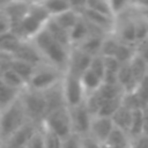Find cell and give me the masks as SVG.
Instances as JSON below:
<instances>
[{
    "label": "cell",
    "mask_w": 148,
    "mask_h": 148,
    "mask_svg": "<svg viewBox=\"0 0 148 148\" xmlns=\"http://www.w3.org/2000/svg\"><path fill=\"white\" fill-rule=\"evenodd\" d=\"M42 54L44 61L62 73L67 72L71 49L56 42L44 28L32 40H30Z\"/></svg>",
    "instance_id": "6da1fadb"
},
{
    "label": "cell",
    "mask_w": 148,
    "mask_h": 148,
    "mask_svg": "<svg viewBox=\"0 0 148 148\" xmlns=\"http://www.w3.org/2000/svg\"><path fill=\"white\" fill-rule=\"evenodd\" d=\"M50 18V15L42 6L40 1H32L30 2L27 15L17 25L13 27L10 31L14 32L21 40L30 42L45 28Z\"/></svg>",
    "instance_id": "7a4b0ae2"
},
{
    "label": "cell",
    "mask_w": 148,
    "mask_h": 148,
    "mask_svg": "<svg viewBox=\"0 0 148 148\" xmlns=\"http://www.w3.org/2000/svg\"><path fill=\"white\" fill-rule=\"evenodd\" d=\"M29 123L20 97L9 106L0 111V139L6 141L22 126Z\"/></svg>",
    "instance_id": "3957f363"
},
{
    "label": "cell",
    "mask_w": 148,
    "mask_h": 148,
    "mask_svg": "<svg viewBox=\"0 0 148 148\" xmlns=\"http://www.w3.org/2000/svg\"><path fill=\"white\" fill-rule=\"evenodd\" d=\"M20 99L22 102L29 121L40 126L47 113V105L44 92L36 91L27 87L22 90Z\"/></svg>",
    "instance_id": "277c9868"
},
{
    "label": "cell",
    "mask_w": 148,
    "mask_h": 148,
    "mask_svg": "<svg viewBox=\"0 0 148 148\" xmlns=\"http://www.w3.org/2000/svg\"><path fill=\"white\" fill-rule=\"evenodd\" d=\"M64 76H65V73L60 72L59 69H57L53 66L45 62V64L36 67L32 76L28 83V88L36 90V91L44 92V91L56 87L57 84L61 83Z\"/></svg>",
    "instance_id": "5b68a950"
},
{
    "label": "cell",
    "mask_w": 148,
    "mask_h": 148,
    "mask_svg": "<svg viewBox=\"0 0 148 148\" xmlns=\"http://www.w3.org/2000/svg\"><path fill=\"white\" fill-rule=\"evenodd\" d=\"M42 126L58 135L61 140L66 139L72 132V123H71V116L69 110L67 106H61L59 109H56L51 112H49L43 123Z\"/></svg>",
    "instance_id": "8992f818"
},
{
    "label": "cell",
    "mask_w": 148,
    "mask_h": 148,
    "mask_svg": "<svg viewBox=\"0 0 148 148\" xmlns=\"http://www.w3.org/2000/svg\"><path fill=\"white\" fill-rule=\"evenodd\" d=\"M61 87L67 108H74L84 102L86 92L82 87L80 76L65 73V76L61 82Z\"/></svg>",
    "instance_id": "52a82bcc"
},
{
    "label": "cell",
    "mask_w": 148,
    "mask_h": 148,
    "mask_svg": "<svg viewBox=\"0 0 148 148\" xmlns=\"http://www.w3.org/2000/svg\"><path fill=\"white\" fill-rule=\"evenodd\" d=\"M68 110H69V116H71L73 134H76L79 136L88 135L92 116L90 114V112L86 108L84 102L77 106L68 108Z\"/></svg>",
    "instance_id": "ba28073f"
},
{
    "label": "cell",
    "mask_w": 148,
    "mask_h": 148,
    "mask_svg": "<svg viewBox=\"0 0 148 148\" xmlns=\"http://www.w3.org/2000/svg\"><path fill=\"white\" fill-rule=\"evenodd\" d=\"M42 126V125H40ZM34 123H27L18 131H16L12 136L2 142L3 148H25L31 136L40 127Z\"/></svg>",
    "instance_id": "9c48e42d"
},
{
    "label": "cell",
    "mask_w": 148,
    "mask_h": 148,
    "mask_svg": "<svg viewBox=\"0 0 148 148\" xmlns=\"http://www.w3.org/2000/svg\"><path fill=\"white\" fill-rule=\"evenodd\" d=\"M114 130V125L111 120V118H105V117H99L95 116L91 119L90 124V130H89V136L98 141L99 143H104L112 131Z\"/></svg>",
    "instance_id": "30bf717a"
},
{
    "label": "cell",
    "mask_w": 148,
    "mask_h": 148,
    "mask_svg": "<svg viewBox=\"0 0 148 148\" xmlns=\"http://www.w3.org/2000/svg\"><path fill=\"white\" fill-rule=\"evenodd\" d=\"M91 57L79 50L77 47H72L69 52V60H68V67L67 72L69 74L81 76L90 66Z\"/></svg>",
    "instance_id": "8fae6325"
},
{
    "label": "cell",
    "mask_w": 148,
    "mask_h": 148,
    "mask_svg": "<svg viewBox=\"0 0 148 148\" xmlns=\"http://www.w3.org/2000/svg\"><path fill=\"white\" fill-rule=\"evenodd\" d=\"M13 58L16 60L27 62L35 67H38V66L45 64L42 54L39 53V51L36 49V46L31 42H22V44L20 45L17 51L14 53Z\"/></svg>",
    "instance_id": "7c38bea8"
},
{
    "label": "cell",
    "mask_w": 148,
    "mask_h": 148,
    "mask_svg": "<svg viewBox=\"0 0 148 148\" xmlns=\"http://www.w3.org/2000/svg\"><path fill=\"white\" fill-rule=\"evenodd\" d=\"M105 36H106V34H104L99 30H95L82 43H80L77 46H74V47H77L79 50H81L86 54L90 56L91 58H94L96 56H101V49H102L103 40H104Z\"/></svg>",
    "instance_id": "4fadbf2b"
},
{
    "label": "cell",
    "mask_w": 148,
    "mask_h": 148,
    "mask_svg": "<svg viewBox=\"0 0 148 148\" xmlns=\"http://www.w3.org/2000/svg\"><path fill=\"white\" fill-rule=\"evenodd\" d=\"M30 2L27 1H12V2H5L2 7V12L10 21L12 28L17 25L23 17L27 15L29 10Z\"/></svg>",
    "instance_id": "5bb4252c"
},
{
    "label": "cell",
    "mask_w": 148,
    "mask_h": 148,
    "mask_svg": "<svg viewBox=\"0 0 148 148\" xmlns=\"http://www.w3.org/2000/svg\"><path fill=\"white\" fill-rule=\"evenodd\" d=\"M98 30L91 24H89L82 16L77 21V23L74 25V28L69 31V39H71V45L72 47L77 46L80 43H82L92 31ZM101 31V30H99Z\"/></svg>",
    "instance_id": "9a60e30c"
},
{
    "label": "cell",
    "mask_w": 148,
    "mask_h": 148,
    "mask_svg": "<svg viewBox=\"0 0 148 148\" xmlns=\"http://www.w3.org/2000/svg\"><path fill=\"white\" fill-rule=\"evenodd\" d=\"M44 96H45V101H46V105H47V113L56 110V109H59L61 106H66L61 83H59L56 87L44 91Z\"/></svg>",
    "instance_id": "2e32d148"
},
{
    "label": "cell",
    "mask_w": 148,
    "mask_h": 148,
    "mask_svg": "<svg viewBox=\"0 0 148 148\" xmlns=\"http://www.w3.org/2000/svg\"><path fill=\"white\" fill-rule=\"evenodd\" d=\"M45 29L46 31L51 35V37L58 42L59 44H61L62 46L65 47H68V49H72V45H71V39H69V32L65 29H62L59 24H57L54 22L53 18H50L45 25Z\"/></svg>",
    "instance_id": "e0dca14e"
},
{
    "label": "cell",
    "mask_w": 148,
    "mask_h": 148,
    "mask_svg": "<svg viewBox=\"0 0 148 148\" xmlns=\"http://www.w3.org/2000/svg\"><path fill=\"white\" fill-rule=\"evenodd\" d=\"M23 40H21L14 32L8 31L0 35V53L14 56Z\"/></svg>",
    "instance_id": "ac0fdd59"
},
{
    "label": "cell",
    "mask_w": 148,
    "mask_h": 148,
    "mask_svg": "<svg viewBox=\"0 0 148 148\" xmlns=\"http://www.w3.org/2000/svg\"><path fill=\"white\" fill-rule=\"evenodd\" d=\"M132 112L133 110L128 109L127 106H125L123 103L120 105V108L114 112V114L111 117V120L114 125L116 128L123 131V132H128L130 128V124H131V119H132Z\"/></svg>",
    "instance_id": "d6986e66"
},
{
    "label": "cell",
    "mask_w": 148,
    "mask_h": 148,
    "mask_svg": "<svg viewBox=\"0 0 148 148\" xmlns=\"http://www.w3.org/2000/svg\"><path fill=\"white\" fill-rule=\"evenodd\" d=\"M80 80H81V83H82V87L84 89V92H86V97L90 94H94L96 92L101 86L103 84V80L102 77H99L96 73H94L91 69H87L81 76H80Z\"/></svg>",
    "instance_id": "ffe728a7"
},
{
    "label": "cell",
    "mask_w": 148,
    "mask_h": 148,
    "mask_svg": "<svg viewBox=\"0 0 148 148\" xmlns=\"http://www.w3.org/2000/svg\"><path fill=\"white\" fill-rule=\"evenodd\" d=\"M21 92V90L8 86L0 79V111H2L12 103H14L20 97Z\"/></svg>",
    "instance_id": "44dd1931"
},
{
    "label": "cell",
    "mask_w": 148,
    "mask_h": 148,
    "mask_svg": "<svg viewBox=\"0 0 148 148\" xmlns=\"http://www.w3.org/2000/svg\"><path fill=\"white\" fill-rule=\"evenodd\" d=\"M50 17L58 16L69 9H72V1L69 0H44L40 1Z\"/></svg>",
    "instance_id": "7402d4cb"
},
{
    "label": "cell",
    "mask_w": 148,
    "mask_h": 148,
    "mask_svg": "<svg viewBox=\"0 0 148 148\" xmlns=\"http://www.w3.org/2000/svg\"><path fill=\"white\" fill-rule=\"evenodd\" d=\"M117 82L123 88V90L125 91V94L131 92V91H133L135 89L136 83H135V81L133 79V75L131 73V69H130V65L128 64H124V65L120 66L119 72H118V75H117Z\"/></svg>",
    "instance_id": "603a6c76"
},
{
    "label": "cell",
    "mask_w": 148,
    "mask_h": 148,
    "mask_svg": "<svg viewBox=\"0 0 148 148\" xmlns=\"http://www.w3.org/2000/svg\"><path fill=\"white\" fill-rule=\"evenodd\" d=\"M134 8V7H133ZM134 14V23H135V39L136 45L147 40L148 38V17L145 16L140 10L135 9Z\"/></svg>",
    "instance_id": "cb8c5ba5"
},
{
    "label": "cell",
    "mask_w": 148,
    "mask_h": 148,
    "mask_svg": "<svg viewBox=\"0 0 148 148\" xmlns=\"http://www.w3.org/2000/svg\"><path fill=\"white\" fill-rule=\"evenodd\" d=\"M128 65H130V69L133 75V79H134L135 83L138 84L148 74V64L135 52L133 58L130 60Z\"/></svg>",
    "instance_id": "d4e9b609"
},
{
    "label": "cell",
    "mask_w": 148,
    "mask_h": 148,
    "mask_svg": "<svg viewBox=\"0 0 148 148\" xmlns=\"http://www.w3.org/2000/svg\"><path fill=\"white\" fill-rule=\"evenodd\" d=\"M80 17H81V15L72 8V9H69V10H67V12H65V13L58 15V16L51 17V18H53L57 24H59L62 29H65L69 32L74 28V25L77 23Z\"/></svg>",
    "instance_id": "484cf974"
},
{
    "label": "cell",
    "mask_w": 148,
    "mask_h": 148,
    "mask_svg": "<svg viewBox=\"0 0 148 148\" xmlns=\"http://www.w3.org/2000/svg\"><path fill=\"white\" fill-rule=\"evenodd\" d=\"M127 134L132 140L143 135V113H142L141 109L133 110L132 119H131V124H130Z\"/></svg>",
    "instance_id": "4316f807"
},
{
    "label": "cell",
    "mask_w": 148,
    "mask_h": 148,
    "mask_svg": "<svg viewBox=\"0 0 148 148\" xmlns=\"http://www.w3.org/2000/svg\"><path fill=\"white\" fill-rule=\"evenodd\" d=\"M97 91H98V94L103 101L119 99V98H123L125 95V91L123 90V88L118 83H114V84L103 83Z\"/></svg>",
    "instance_id": "83f0119b"
},
{
    "label": "cell",
    "mask_w": 148,
    "mask_h": 148,
    "mask_svg": "<svg viewBox=\"0 0 148 148\" xmlns=\"http://www.w3.org/2000/svg\"><path fill=\"white\" fill-rule=\"evenodd\" d=\"M9 67H10L13 71H15V72L20 75V77L25 82V84H27V87H28V83H29V81H30V79H31V76H32V74H34V72H35V69H36V67H35V66H31V65H29V64H27V62L16 60V59H14V58L12 59Z\"/></svg>",
    "instance_id": "f1b7e54d"
},
{
    "label": "cell",
    "mask_w": 148,
    "mask_h": 148,
    "mask_svg": "<svg viewBox=\"0 0 148 148\" xmlns=\"http://www.w3.org/2000/svg\"><path fill=\"white\" fill-rule=\"evenodd\" d=\"M0 79H1L3 82H6L8 86H10V87H13V88H15V89H18V90H21V91L27 88L25 82H24V81L20 77V75H18L15 71H13L10 67L3 69V71L0 73Z\"/></svg>",
    "instance_id": "f546056e"
},
{
    "label": "cell",
    "mask_w": 148,
    "mask_h": 148,
    "mask_svg": "<svg viewBox=\"0 0 148 148\" xmlns=\"http://www.w3.org/2000/svg\"><path fill=\"white\" fill-rule=\"evenodd\" d=\"M86 7L90 10H94L98 14H102L104 16L111 17L114 20L111 6H110V1H105V0H87L86 1Z\"/></svg>",
    "instance_id": "4dcf8cb0"
},
{
    "label": "cell",
    "mask_w": 148,
    "mask_h": 148,
    "mask_svg": "<svg viewBox=\"0 0 148 148\" xmlns=\"http://www.w3.org/2000/svg\"><path fill=\"white\" fill-rule=\"evenodd\" d=\"M119 44H120V42L112 34L106 35L104 40H103L102 49H101V56L104 57V58H106V57H114Z\"/></svg>",
    "instance_id": "1f68e13d"
},
{
    "label": "cell",
    "mask_w": 148,
    "mask_h": 148,
    "mask_svg": "<svg viewBox=\"0 0 148 148\" xmlns=\"http://www.w3.org/2000/svg\"><path fill=\"white\" fill-rule=\"evenodd\" d=\"M134 54H135V46H131V45L120 43L113 58H116L121 65H124V64H128Z\"/></svg>",
    "instance_id": "d6a6232c"
},
{
    "label": "cell",
    "mask_w": 148,
    "mask_h": 148,
    "mask_svg": "<svg viewBox=\"0 0 148 148\" xmlns=\"http://www.w3.org/2000/svg\"><path fill=\"white\" fill-rule=\"evenodd\" d=\"M123 103V98H119V99H111V101H104L97 116L99 117H105V118H111L114 112L120 108Z\"/></svg>",
    "instance_id": "836d02e7"
},
{
    "label": "cell",
    "mask_w": 148,
    "mask_h": 148,
    "mask_svg": "<svg viewBox=\"0 0 148 148\" xmlns=\"http://www.w3.org/2000/svg\"><path fill=\"white\" fill-rule=\"evenodd\" d=\"M103 102H104V101H103L102 97L99 96L98 91H96V92L90 94V95H88V96L86 97V99H84V105H86V108L88 109V111L90 112V114H91L92 117H95V116H97V113H98V111H99V109H101Z\"/></svg>",
    "instance_id": "e575fe53"
},
{
    "label": "cell",
    "mask_w": 148,
    "mask_h": 148,
    "mask_svg": "<svg viewBox=\"0 0 148 148\" xmlns=\"http://www.w3.org/2000/svg\"><path fill=\"white\" fill-rule=\"evenodd\" d=\"M134 92L136 94V96L139 97L142 106H147L148 105V74L136 84Z\"/></svg>",
    "instance_id": "d590c367"
},
{
    "label": "cell",
    "mask_w": 148,
    "mask_h": 148,
    "mask_svg": "<svg viewBox=\"0 0 148 148\" xmlns=\"http://www.w3.org/2000/svg\"><path fill=\"white\" fill-rule=\"evenodd\" d=\"M43 132H44V140H45V148H61V143L62 140L56 135L54 133H52L51 131H49L47 128L43 127Z\"/></svg>",
    "instance_id": "8d00e7d4"
},
{
    "label": "cell",
    "mask_w": 148,
    "mask_h": 148,
    "mask_svg": "<svg viewBox=\"0 0 148 148\" xmlns=\"http://www.w3.org/2000/svg\"><path fill=\"white\" fill-rule=\"evenodd\" d=\"M25 148H45V140H44V132L42 126L35 132V134L29 140Z\"/></svg>",
    "instance_id": "74e56055"
},
{
    "label": "cell",
    "mask_w": 148,
    "mask_h": 148,
    "mask_svg": "<svg viewBox=\"0 0 148 148\" xmlns=\"http://www.w3.org/2000/svg\"><path fill=\"white\" fill-rule=\"evenodd\" d=\"M89 69H91L94 73H96L99 77H102V80L104 79V74H105V66H104V58L102 56H96L91 59Z\"/></svg>",
    "instance_id": "f35d334b"
},
{
    "label": "cell",
    "mask_w": 148,
    "mask_h": 148,
    "mask_svg": "<svg viewBox=\"0 0 148 148\" xmlns=\"http://www.w3.org/2000/svg\"><path fill=\"white\" fill-rule=\"evenodd\" d=\"M61 148H82L81 136L76 134H71L69 136L62 140Z\"/></svg>",
    "instance_id": "ab89813d"
},
{
    "label": "cell",
    "mask_w": 148,
    "mask_h": 148,
    "mask_svg": "<svg viewBox=\"0 0 148 148\" xmlns=\"http://www.w3.org/2000/svg\"><path fill=\"white\" fill-rule=\"evenodd\" d=\"M135 52L148 64V42L147 40L135 45Z\"/></svg>",
    "instance_id": "60d3db41"
},
{
    "label": "cell",
    "mask_w": 148,
    "mask_h": 148,
    "mask_svg": "<svg viewBox=\"0 0 148 148\" xmlns=\"http://www.w3.org/2000/svg\"><path fill=\"white\" fill-rule=\"evenodd\" d=\"M81 143L82 148H102V143H99L89 135L81 136Z\"/></svg>",
    "instance_id": "b9f144b4"
},
{
    "label": "cell",
    "mask_w": 148,
    "mask_h": 148,
    "mask_svg": "<svg viewBox=\"0 0 148 148\" xmlns=\"http://www.w3.org/2000/svg\"><path fill=\"white\" fill-rule=\"evenodd\" d=\"M12 30V24L3 12H0V35Z\"/></svg>",
    "instance_id": "7bdbcfd3"
},
{
    "label": "cell",
    "mask_w": 148,
    "mask_h": 148,
    "mask_svg": "<svg viewBox=\"0 0 148 148\" xmlns=\"http://www.w3.org/2000/svg\"><path fill=\"white\" fill-rule=\"evenodd\" d=\"M130 148H148V135H141L136 139H133Z\"/></svg>",
    "instance_id": "ee69618b"
},
{
    "label": "cell",
    "mask_w": 148,
    "mask_h": 148,
    "mask_svg": "<svg viewBox=\"0 0 148 148\" xmlns=\"http://www.w3.org/2000/svg\"><path fill=\"white\" fill-rule=\"evenodd\" d=\"M143 113V134L148 135V105L142 109Z\"/></svg>",
    "instance_id": "f6af8a7d"
},
{
    "label": "cell",
    "mask_w": 148,
    "mask_h": 148,
    "mask_svg": "<svg viewBox=\"0 0 148 148\" xmlns=\"http://www.w3.org/2000/svg\"><path fill=\"white\" fill-rule=\"evenodd\" d=\"M0 148H3V145H2V141L0 140Z\"/></svg>",
    "instance_id": "bcb514c9"
},
{
    "label": "cell",
    "mask_w": 148,
    "mask_h": 148,
    "mask_svg": "<svg viewBox=\"0 0 148 148\" xmlns=\"http://www.w3.org/2000/svg\"><path fill=\"white\" fill-rule=\"evenodd\" d=\"M0 72H1V64H0Z\"/></svg>",
    "instance_id": "7dc6e473"
},
{
    "label": "cell",
    "mask_w": 148,
    "mask_h": 148,
    "mask_svg": "<svg viewBox=\"0 0 148 148\" xmlns=\"http://www.w3.org/2000/svg\"><path fill=\"white\" fill-rule=\"evenodd\" d=\"M0 140H1V139H0Z\"/></svg>",
    "instance_id": "c3c4849f"
}]
</instances>
